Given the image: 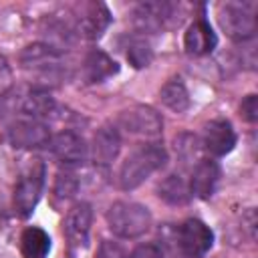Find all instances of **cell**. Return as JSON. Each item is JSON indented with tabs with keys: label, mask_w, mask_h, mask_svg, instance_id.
I'll return each instance as SVG.
<instances>
[{
	"label": "cell",
	"mask_w": 258,
	"mask_h": 258,
	"mask_svg": "<svg viewBox=\"0 0 258 258\" xmlns=\"http://www.w3.org/2000/svg\"><path fill=\"white\" fill-rule=\"evenodd\" d=\"M79 177L73 169H60L54 179V198L56 200H71L79 189Z\"/></svg>",
	"instance_id": "7402d4cb"
},
{
	"label": "cell",
	"mask_w": 258,
	"mask_h": 258,
	"mask_svg": "<svg viewBox=\"0 0 258 258\" xmlns=\"http://www.w3.org/2000/svg\"><path fill=\"white\" fill-rule=\"evenodd\" d=\"M54 109H56V103H54V99H52L44 89H34V91H30V93L24 97V101H22V111H24V115L30 117V119L42 121V119L50 117V115L54 113Z\"/></svg>",
	"instance_id": "ac0fdd59"
},
{
	"label": "cell",
	"mask_w": 258,
	"mask_h": 258,
	"mask_svg": "<svg viewBox=\"0 0 258 258\" xmlns=\"http://www.w3.org/2000/svg\"><path fill=\"white\" fill-rule=\"evenodd\" d=\"M117 71H119V64L109 54H105L103 50H97V48L91 50L83 60V81L89 85L103 83L109 77L117 75Z\"/></svg>",
	"instance_id": "e0dca14e"
},
{
	"label": "cell",
	"mask_w": 258,
	"mask_h": 258,
	"mask_svg": "<svg viewBox=\"0 0 258 258\" xmlns=\"http://www.w3.org/2000/svg\"><path fill=\"white\" fill-rule=\"evenodd\" d=\"M127 258H163V248L157 242H145L133 248V252Z\"/></svg>",
	"instance_id": "d4e9b609"
},
{
	"label": "cell",
	"mask_w": 258,
	"mask_h": 258,
	"mask_svg": "<svg viewBox=\"0 0 258 258\" xmlns=\"http://www.w3.org/2000/svg\"><path fill=\"white\" fill-rule=\"evenodd\" d=\"M107 224L115 236L133 240L151 228V214L137 202H115L107 212Z\"/></svg>",
	"instance_id": "7a4b0ae2"
},
{
	"label": "cell",
	"mask_w": 258,
	"mask_h": 258,
	"mask_svg": "<svg viewBox=\"0 0 258 258\" xmlns=\"http://www.w3.org/2000/svg\"><path fill=\"white\" fill-rule=\"evenodd\" d=\"M50 131L48 127L38 121V119H20L10 125L8 129V139L14 147L18 149H38V147H48L50 141Z\"/></svg>",
	"instance_id": "30bf717a"
},
{
	"label": "cell",
	"mask_w": 258,
	"mask_h": 258,
	"mask_svg": "<svg viewBox=\"0 0 258 258\" xmlns=\"http://www.w3.org/2000/svg\"><path fill=\"white\" fill-rule=\"evenodd\" d=\"M240 111H242V117L248 121V123H254L258 119V97L256 95H248L242 105H240Z\"/></svg>",
	"instance_id": "4316f807"
},
{
	"label": "cell",
	"mask_w": 258,
	"mask_h": 258,
	"mask_svg": "<svg viewBox=\"0 0 258 258\" xmlns=\"http://www.w3.org/2000/svg\"><path fill=\"white\" fill-rule=\"evenodd\" d=\"M151 58H153V50H151V46H149L147 40L137 38V40H133V42L127 46V60H129L135 69L147 67V64L151 62Z\"/></svg>",
	"instance_id": "603a6c76"
},
{
	"label": "cell",
	"mask_w": 258,
	"mask_h": 258,
	"mask_svg": "<svg viewBox=\"0 0 258 258\" xmlns=\"http://www.w3.org/2000/svg\"><path fill=\"white\" fill-rule=\"evenodd\" d=\"M216 44H218L216 32L212 30V26L204 18L194 20L183 34V46L194 56H202V54L212 52L216 48Z\"/></svg>",
	"instance_id": "9a60e30c"
},
{
	"label": "cell",
	"mask_w": 258,
	"mask_h": 258,
	"mask_svg": "<svg viewBox=\"0 0 258 258\" xmlns=\"http://www.w3.org/2000/svg\"><path fill=\"white\" fill-rule=\"evenodd\" d=\"M111 24V12L101 2H85L77 8L75 30L89 40H97Z\"/></svg>",
	"instance_id": "ba28073f"
},
{
	"label": "cell",
	"mask_w": 258,
	"mask_h": 258,
	"mask_svg": "<svg viewBox=\"0 0 258 258\" xmlns=\"http://www.w3.org/2000/svg\"><path fill=\"white\" fill-rule=\"evenodd\" d=\"M200 139L194 135H181L179 139H175V149L179 151V157L185 163H198L202 159L200 155Z\"/></svg>",
	"instance_id": "cb8c5ba5"
},
{
	"label": "cell",
	"mask_w": 258,
	"mask_h": 258,
	"mask_svg": "<svg viewBox=\"0 0 258 258\" xmlns=\"http://www.w3.org/2000/svg\"><path fill=\"white\" fill-rule=\"evenodd\" d=\"M173 6L169 2H159V0H149L141 2L133 10V24L139 32H159L165 22L171 18Z\"/></svg>",
	"instance_id": "7c38bea8"
},
{
	"label": "cell",
	"mask_w": 258,
	"mask_h": 258,
	"mask_svg": "<svg viewBox=\"0 0 258 258\" xmlns=\"http://www.w3.org/2000/svg\"><path fill=\"white\" fill-rule=\"evenodd\" d=\"M119 127L125 129L131 135H141L147 139H155L161 135L163 119L161 115L147 105H135L131 109L121 111L119 115Z\"/></svg>",
	"instance_id": "8992f818"
},
{
	"label": "cell",
	"mask_w": 258,
	"mask_h": 258,
	"mask_svg": "<svg viewBox=\"0 0 258 258\" xmlns=\"http://www.w3.org/2000/svg\"><path fill=\"white\" fill-rule=\"evenodd\" d=\"M48 149L50 153L64 165H77V163H83L85 157H87V151H89V145L85 143V139L71 131V129H64L56 135L50 137L48 141Z\"/></svg>",
	"instance_id": "8fae6325"
},
{
	"label": "cell",
	"mask_w": 258,
	"mask_h": 258,
	"mask_svg": "<svg viewBox=\"0 0 258 258\" xmlns=\"http://www.w3.org/2000/svg\"><path fill=\"white\" fill-rule=\"evenodd\" d=\"M220 179V167L216 161L212 159H200L194 165L191 171V179H189V191L191 196L200 198V200H208Z\"/></svg>",
	"instance_id": "2e32d148"
},
{
	"label": "cell",
	"mask_w": 258,
	"mask_h": 258,
	"mask_svg": "<svg viewBox=\"0 0 258 258\" xmlns=\"http://www.w3.org/2000/svg\"><path fill=\"white\" fill-rule=\"evenodd\" d=\"M119 149H121V135H119V129L115 125H103L95 137H93V145H91V155H93V161L97 165H111L117 155H119Z\"/></svg>",
	"instance_id": "4fadbf2b"
},
{
	"label": "cell",
	"mask_w": 258,
	"mask_h": 258,
	"mask_svg": "<svg viewBox=\"0 0 258 258\" xmlns=\"http://www.w3.org/2000/svg\"><path fill=\"white\" fill-rule=\"evenodd\" d=\"M95 258H127L125 250L117 244V242H109V240H103L99 250H97V256Z\"/></svg>",
	"instance_id": "484cf974"
},
{
	"label": "cell",
	"mask_w": 258,
	"mask_h": 258,
	"mask_svg": "<svg viewBox=\"0 0 258 258\" xmlns=\"http://www.w3.org/2000/svg\"><path fill=\"white\" fill-rule=\"evenodd\" d=\"M161 101L167 109L183 113L189 107V93L179 79H171L161 87Z\"/></svg>",
	"instance_id": "ffe728a7"
},
{
	"label": "cell",
	"mask_w": 258,
	"mask_h": 258,
	"mask_svg": "<svg viewBox=\"0 0 258 258\" xmlns=\"http://www.w3.org/2000/svg\"><path fill=\"white\" fill-rule=\"evenodd\" d=\"M12 87V69L4 56H0V97L8 93Z\"/></svg>",
	"instance_id": "83f0119b"
},
{
	"label": "cell",
	"mask_w": 258,
	"mask_h": 258,
	"mask_svg": "<svg viewBox=\"0 0 258 258\" xmlns=\"http://www.w3.org/2000/svg\"><path fill=\"white\" fill-rule=\"evenodd\" d=\"M165 161H167V153L155 141L135 147L119 167V173H117L119 187L121 189L139 187L151 173L161 169L165 165Z\"/></svg>",
	"instance_id": "6da1fadb"
},
{
	"label": "cell",
	"mask_w": 258,
	"mask_h": 258,
	"mask_svg": "<svg viewBox=\"0 0 258 258\" xmlns=\"http://www.w3.org/2000/svg\"><path fill=\"white\" fill-rule=\"evenodd\" d=\"M44 173H46L44 165L40 161H36L20 175V179L14 187V206L22 218L30 216L34 206L40 200V194L44 187Z\"/></svg>",
	"instance_id": "5b68a950"
},
{
	"label": "cell",
	"mask_w": 258,
	"mask_h": 258,
	"mask_svg": "<svg viewBox=\"0 0 258 258\" xmlns=\"http://www.w3.org/2000/svg\"><path fill=\"white\" fill-rule=\"evenodd\" d=\"M236 145V133L230 125V121L226 119H214L206 125V131H204V147L216 155V157H222L226 153H230Z\"/></svg>",
	"instance_id": "5bb4252c"
},
{
	"label": "cell",
	"mask_w": 258,
	"mask_h": 258,
	"mask_svg": "<svg viewBox=\"0 0 258 258\" xmlns=\"http://www.w3.org/2000/svg\"><path fill=\"white\" fill-rule=\"evenodd\" d=\"M177 242L187 258H202L214 244V232L198 218H189L179 226Z\"/></svg>",
	"instance_id": "9c48e42d"
},
{
	"label": "cell",
	"mask_w": 258,
	"mask_h": 258,
	"mask_svg": "<svg viewBox=\"0 0 258 258\" xmlns=\"http://www.w3.org/2000/svg\"><path fill=\"white\" fill-rule=\"evenodd\" d=\"M220 26L224 32L236 40V42H246L254 38L256 32V16H254V4L250 2H226L220 6L218 12Z\"/></svg>",
	"instance_id": "3957f363"
},
{
	"label": "cell",
	"mask_w": 258,
	"mask_h": 258,
	"mask_svg": "<svg viewBox=\"0 0 258 258\" xmlns=\"http://www.w3.org/2000/svg\"><path fill=\"white\" fill-rule=\"evenodd\" d=\"M91 224H93V210L91 204L79 202L75 204L64 220V236L69 242V250L73 256L81 254L87 244H89V234H91Z\"/></svg>",
	"instance_id": "52a82bcc"
},
{
	"label": "cell",
	"mask_w": 258,
	"mask_h": 258,
	"mask_svg": "<svg viewBox=\"0 0 258 258\" xmlns=\"http://www.w3.org/2000/svg\"><path fill=\"white\" fill-rule=\"evenodd\" d=\"M159 198L171 206H181L191 198L189 183L181 175H167L159 183Z\"/></svg>",
	"instance_id": "d6986e66"
},
{
	"label": "cell",
	"mask_w": 258,
	"mask_h": 258,
	"mask_svg": "<svg viewBox=\"0 0 258 258\" xmlns=\"http://www.w3.org/2000/svg\"><path fill=\"white\" fill-rule=\"evenodd\" d=\"M20 64L26 71L38 75L42 81L58 79L60 69H62V56L54 46L44 44V42H36V44H28L20 52Z\"/></svg>",
	"instance_id": "277c9868"
},
{
	"label": "cell",
	"mask_w": 258,
	"mask_h": 258,
	"mask_svg": "<svg viewBox=\"0 0 258 258\" xmlns=\"http://www.w3.org/2000/svg\"><path fill=\"white\" fill-rule=\"evenodd\" d=\"M50 250V238L40 228H28L22 234V252L26 258H46Z\"/></svg>",
	"instance_id": "44dd1931"
}]
</instances>
